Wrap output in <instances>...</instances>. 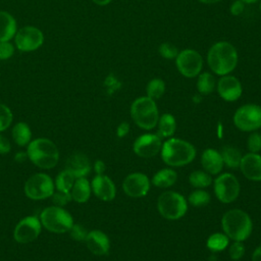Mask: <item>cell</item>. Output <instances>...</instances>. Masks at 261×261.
<instances>
[{
    "label": "cell",
    "instance_id": "36",
    "mask_svg": "<svg viewBox=\"0 0 261 261\" xmlns=\"http://www.w3.org/2000/svg\"><path fill=\"white\" fill-rule=\"evenodd\" d=\"M247 147L251 153H259V151H261V134L252 132L248 137Z\"/></svg>",
    "mask_w": 261,
    "mask_h": 261
},
{
    "label": "cell",
    "instance_id": "39",
    "mask_svg": "<svg viewBox=\"0 0 261 261\" xmlns=\"http://www.w3.org/2000/svg\"><path fill=\"white\" fill-rule=\"evenodd\" d=\"M89 231H87V229L82 225V224H79V223H73L72 226L70 227L69 229V233H70V237L77 241V242H82L86 240L87 238V234H88Z\"/></svg>",
    "mask_w": 261,
    "mask_h": 261
},
{
    "label": "cell",
    "instance_id": "13",
    "mask_svg": "<svg viewBox=\"0 0 261 261\" xmlns=\"http://www.w3.org/2000/svg\"><path fill=\"white\" fill-rule=\"evenodd\" d=\"M14 37L17 49L24 52L37 50L44 42V36L41 30L32 25L19 29Z\"/></svg>",
    "mask_w": 261,
    "mask_h": 261
},
{
    "label": "cell",
    "instance_id": "42",
    "mask_svg": "<svg viewBox=\"0 0 261 261\" xmlns=\"http://www.w3.org/2000/svg\"><path fill=\"white\" fill-rule=\"evenodd\" d=\"M11 149L9 141L2 135H0V154H7Z\"/></svg>",
    "mask_w": 261,
    "mask_h": 261
},
{
    "label": "cell",
    "instance_id": "33",
    "mask_svg": "<svg viewBox=\"0 0 261 261\" xmlns=\"http://www.w3.org/2000/svg\"><path fill=\"white\" fill-rule=\"evenodd\" d=\"M188 202L194 207H203L210 202V195L203 189H197L189 195Z\"/></svg>",
    "mask_w": 261,
    "mask_h": 261
},
{
    "label": "cell",
    "instance_id": "32",
    "mask_svg": "<svg viewBox=\"0 0 261 261\" xmlns=\"http://www.w3.org/2000/svg\"><path fill=\"white\" fill-rule=\"evenodd\" d=\"M147 97L157 100L162 97L165 92V84L161 79H153L151 80L146 88Z\"/></svg>",
    "mask_w": 261,
    "mask_h": 261
},
{
    "label": "cell",
    "instance_id": "19",
    "mask_svg": "<svg viewBox=\"0 0 261 261\" xmlns=\"http://www.w3.org/2000/svg\"><path fill=\"white\" fill-rule=\"evenodd\" d=\"M85 242L90 252L98 256L107 254L110 249L109 238L107 237L106 233H104L102 230H99V229H94L89 231Z\"/></svg>",
    "mask_w": 261,
    "mask_h": 261
},
{
    "label": "cell",
    "instance_id": "12",
    "mask_svg": "<svg viewBox=\"0 0 261 261\" xmlns=\"http://www.w3.org/2000/svg\"><path fill=\"white\" fill-rule=\"evenodd\" d=\"M41 228L42 223L37 216H28L16 224L13 231V238L19 244L31 243L39 237Z\"/></svg>",
    "mask_w": 261,
    "mask_h": 261
},
{
    "label": "cell",
    "instance_id": "38",
    "mask_svg": "<svg viewBox=\"0 0 261 261\" xmlns=\"http://www.w3.org/2000/svg\"><path fill=\"white\" fill-rule=\"evenodd\" d=\"M159 53L162 57L167 58V59L176 58V56L178 54L177 48L170 43H162L159 46Z\"/></svg>",
    "mask_w": 261,
    "mask_h": 261
},
{
    "label": "cell",
    "instance_id": "5",
    "mask_svg": "<svg viewBox=\"0 0 261 261\" xmlns=\"http://www.w3.org/2000/svg\"><path fill=\"white\" fill-rule=\"evenodd\" d=\"M130 116L140 128L146 130L154 128L159 119V112L155 100L147 96L136 99L130 106Z\"/></svg>",
    "mask_w": 261,
    "mask_h": 261
},
{
    "label": "cell",
    "instance_id": "35",
    "mask_svg": "<svg viewBox=\"0 0 261 261\" xmlns=\"http://www.w3.org/2000/svg\"><path fill=\"white\" fill-rule=\"evenodd\" d=\"M71 200L72 199L70 196V192H63V191L56 190L52 194V202L55 206H58V207H63L67 205Z\"/></svg>",
    "mask_w": 261,
    "mask_h": 261
},
{
    "label": "cell",
    "instance_id": "6",
    "mask_svg": "<svg viewBox=\"0 0 261 261\" xmlns=\"http://www.w3.org/2000/svg\"><path fill=\"white\" fill-rule=\"evenodd\" d=\"M157 209L163 218L168 220H177L187 213L188 201L177 192H163L158 197Z\"/></svg>",
    "mask_w": 261,
    "mask_h": 261
},
{
    "label": "cell",
    "instance_id": "28",
    "mask_svg": "<svg viewBox=\"0 0 261 261\" xmlns=\"http://www.w3.org/2000/svg\"><path fill=\"white\" fill-rule=\"evenodd\" d=\"M211 174L205 170H195L189 175V182L196 189H204L212 184Z\"/></svg>",
    "mask_w": 261,
    "mask_h": 261
},
{
    "label": "cell",
    "instance_id": "40",
    "mask_svg": "<svg viewBox=\"0 0 261 261\" xmlns=\"http://www.w3.org/2000/svg\"><path fill=\"white\" fill-rule=\"evenodd\" d=\"M14 48L9 42H0V60H5L13 55Z\"/></svg>",
    "mask_w": 261,
    "mask_h": 261
},
{
    "label": "cell",
    "instance_id": "47",
    "mask_svg": "<svg viewBox=\"0 0 261 261\" xmlns=\"http://www.w3.org/2000/svg\"><path fill=\"white\" fill-rule=\"evenodd\" d=\"M203 3H206V4H212V3H216V2H219L220 0H199Z\"/></svg>",
    "mask_w": 261,
    "mask_h": 261
},
{
    "label": "cell",
    "instance_id": "3",
    "mask_svg": "<svg viewBox=\"0 0 261 261\" xmlns=\"http://www.w3.org/2000/svg\"><path fill=\"white\" fill-rule=\"evenodd\" d=\"M221 227L229 240L243 242L251 236L253 223L247 212L241 209H230L223 214Z\"/></svg>",
    "mask_w": 261,
    "mask_h": 261
},
{
    "label": "cell",
    "instance_id": "26",
    "mask_svg": "<svg viewBox=\"0 0 261 261\" xmlns=\"http://www.w3.org/2000/svg\"><path fill=\"white\" fill-rule=\"evenodd\" d=\"M220 154H221L223 163L228 168H231V169L239 168L243 156H242L241 151L238 148H236L233 146H230V145L224 146L221 149Z\"/></svg>",
    "mask_w": 261,
    "mask_h": 261
},
{
    "label": "cell",
    "instance_id": "7",
    "mask_svg": "<svg viewBox=\"0 0 261 261\" xmlns=\"http://www.w3.org/2000/svg\"><path fill=\"white\" fill-rule=\"evenodd\" d=\"M42 225L51 232L63 233L69 231L73 224L71 215L62 207L50 206L45 208L40 215Z\"/></svg>",
    "mask_w": 261,
    "mask_h": 261
},
{
    "label": "cell",
    "instance_id": "23",
    "mask_svg": "<svg viewBox=\"0 0 261 261\" xmlns=\"http://www.w3.org/2000/svg\"><path fill=\"white\" fill-rule=\"evenodd\" d=\"M92 188L89 180L86 177H79L74 180V184L70 190L71 199L77 203H85L91 196Z\"/></svg>",
    "mask_w": 261,
    "mask_h": 261
},
{
    "label": "cell",
    "instance_id": "49",
    "mask_svg": "<svg viewBox=\"0 0 261 261\" xmlns=\"http://www.w3.org/2000/svg\"><path fill=\"white\" fill-rule=\"evenodd\" d=\"M260 10H261V2H260Z\"/></svg>",
    "mask_w": 261,
    "mask_h": 261
},
{
    "label": "cell",
    "instance_id": "24",
    "mask_svg": "<svg viewBox=\"0 0 261 261\" xmlns=\"http://www.w3.org/2000/svg\"><path fill=\"white\" fill-rule=\"evenodd\" d=\"M177 179V174L172 168H163L158 170L152 177V184L161 189L171 187L175 184Z\"/></svg>",
    "mask_w": 261,
    "mask_h": 261
},
{
    "label": "cell",
    "instance_id": "22",
    "mask_svg": "<svg viewBox=\"0 0 261 261\" xmlns=\"http://www.w3.org/2000/svg\"><path fill=\"white\" fill-rule=\"evenodd\" d=\"M15 34L16 21L14 17L6 11H0V42H8Z\"/></svg>",
    "mask_w": 261,
    "mask_h": 261
},
{
    "label": "cell",
    "instance_id": "15",
    "mask_svg": "<svg viewBox=\"0 0 261 261\" xmlns=\"http://www.w3.org/2000/svg\"><path fill=\"white\" fill-rule=\"evenodd\" d=\"M151 181L149 177L142 172H133L125 176L122 181L123 192L132 198H141L148 194Z\"/></svg>",
    "mask_w": 261,
    "mask_h": 261
},
{
    "label": "cell",
    "instance_id": "17",
    "mask_svg": "<svg viewBox=\"0 0 261 261\" xmlns=\"http://www.w3.org/2000/svg\"><path fill=\"white\" fill-rule=\"evenodd\" d=\"M91 188L97 198L102 201H112L116 195V188L110 177L104 174H96L92 179Z\"/></svg>",
    "mask_w": 261,
    "mask_h": 261
},
{
    "label": "cell",
    "instance_id": "34",
    "mask_svg": "<svg viewBox=\"0 0 261 261\" xmlns=\"http://www.w3.org/2000/svg\"><path fill=\"white\" fill-rule=\"evenodd\" d=\"M12 112L4 104H0V133L8 128L12 122Z\"/></svg>",
    "mask_w": 261,
    "mask_h": 261
},
{
    "label": "cell",
    "instance_id": "25",
    "mask_svg": "<svg viewBox=\"0 0 261 261\" xmlns=\"http://www.w3.org/2000/svg\"><path fill=\"white\" fill-rule=\"evenodd\" d=\"M157 135L162 138H170L173 136L176 129V121L172 114L164 113L162 114L159 119L157 125Z\"/></svg>",
    "mask_w": 261,
    "mask_h": 261
},
{
    "label": "cell",
    "instance_id": "31",
    "mask_svg": "<svg viewBox=\"0 0 261 261\" xmlns=\"http://www.w3.org/2000/svg\"><path fill=\"white\" fill-rule=\"evenodd\" d=\"M75 179L76 178L71 172H69L67 169H64L57 175L54 186L56 187V190L63 191V192H70Z\"/></svg>",
    "mask_w": 261,
    "mask_h": 261
},
{
    "label": "cell",
    "instance_id": "20",
    "mask_svg": "<svg viewBox=\"0 0 261 261\" xmlns=\"http://www.w3.org/2000/svg\"><path fill=\"white\" fill-rule=\"evenodd\" d=\"M65 169L71 172L75 178L86 177L91 171V162L85 154L76 152L67 158Z\"/></svg>",
    "mask_w": 261,
    "mask_h": 261
},
{
    "label": "cell",
    "instance_id": "41",
    "mask_svg": "<svg viewBox=\"0 0 261 261\" xmlns=\"http://www.w3.org/2000/svg\"><path fill=\"white\" fill-rule=\"evenodd\" d=\"M245 8V3L241 0H236L231 5H230V13L233 15H240Z\"/></svg>",
    "mask_w": 261,
    "mask_h": 261
},
{
    "label": "cell",
    "instance_id": "37",
    "mask_svg": "<svg viewBox=\"0 0 261 261\" xmlns=\"http://www.w3.org/2000/svg\"><path fill=\"white\" fill-rule=\"evenodd\" d=\"M228 254H229V257L232 260H240V259H242L244 257V255H245V246H244L243 242L233 241V243L229 246Z\"/></svg>",
    "mask_w": 261,
    "mask_h": 261
},
{
    "label": "cell",
    "instance_id": "8",
    "mask_svg": "<svg viewBox=\"0 0 261 261\" xmlns=\"http://www.w3.org/2000/svg\"><path fill=\"white\" fill-rule=\"evenodd\" d=\"M213 189L216 198L224 204H229L237 200L240 195L241 186L238 178L228 172L219 174L213 180Z\"/></svg>",
    "mask_w": 261,
    "mask_h": 261
},
{
    "label": "cell",
    "instance_id": "1",
    "mask_svg": "<svg viewBox=\"0 0 261 261\" xmlns=\"http://www.w3.org/2000/svg\"><path fill=\"white\" fill-rule=\"evenodd\" d=\"M207 62L214 73L226 75L237 66L238 52L230 43L217 42L209 49Z\"/></svg>",
    "mask_w": 261,
    "mask_h": 261
},
{
    "label": "cell",
    "instance_id": "30",
    "mask_svg": "<svg viewBox=\"0 0 261 261\" xmlns=\"http://www.w3.org/2000/svg\"><path fill=\"white\" fill-rule=\"evenodd\" d=\"M215 79L211 73L203 72L198 76L197 89L200 94L208 95L214 91Z\"/></svg>",
    "mask_w": 261,
    "mask_h": 261
},
{
    "label": "cell",
    "instance_id": "9",
    "mask_svg": "<svg viewBox=\"0 0 261 261\" xmlns=\"http://www.w3.org/2000/svg\"><path fill=\"white\" fill-rule=\"evenodd\" d=\"M234 125L243 132H255L261 127V106L245 104L233 115Z\"/></svg>",
    "mask_w": 261,
    "mask_h": 261
},
{
    "label": "cell",
    "instance_id": "29",
    "mask_svg": "<svg viewBox=\"0 0 261 261\" xmlns=\"http://www.w3.org/2000/svg\"><path fill=\"white\" fill-rule=\"evenodd\" d=\"M229 239L224 232L212 233L207 240V248L212 252H220L228 246Z\"/></svg>",
    "mask_w": 261,
    "mask_h": 261
},
{
    "label": "cell",
    "instance_id": "27",
    "mask_svg": "<svg viewBox=\"0 0 261 261\" xmlns=\"http://www.w3.org/2000/svg\"><path fill=\"white\" fill-rule=\"evenodd\" d=\"M12 138L18 146H27L31 142L32 130L25 122H18L12 128Z\"/></svg>",
    "mask_w": 261,
    "mask_h": 261
},
{
    "label": "cell",
    "instance_id": "44",
    "mask_svg": "<svg viewBox=\"0 0 261 261\" xmlns=\"http://www.w3.org/2000/svg\"><path fill=\"white\" fill-rule=\"evenodd\" d=\"M94 169L96 174H104V171L106 169L105 163L102 160H97L94 164Z\"/></svg>",
    "mask_w": 261,
    "mask_h": 261
},
{
    "label": "cell",
    "instance_id": "11",
    "mask_svg": "<svg viewBox=\"0 0 261 261\" xmlns=\"http://www.w3.org/2000/svg\"><path fill=\"white\" fill-rule=\"evenodd\" d=\"M175 63L178 71L186 77L197 76L203 65L202 56L199 52L193 49H185L178 52Z\"/></svg>",
    "mask_w": 261,
    "mask_h": 261
},
{
    "label": "cell",
    "instance_id": "14",
    "mask_svg": "<svg viewBox=\"0 0 261 261\" xmlns=\"http://www.w3.org/2000/svg\"><path fill=\"white\" fill-rule=\"evenodd\" d=\"M162 147L161 138L157 134H144L138 137L133 145L135 154L142 158H151L156 156Z\"/></svg>",
    "mask_w": 261,
    "mask_h": 261
},
{
    "label": "cell",
    "instance_id": "10",
    "mask_svg": "<svg viewBox=\"0 0 261 261\" xmlns=\"http://www.w3.org/2000/svg\"><path fill=\"white\" fill-rule=\"evenodd\" d=\"M54 182L46 173H36L28 178L24 184V194L32 200H43L52 196Z\"/></svg>",
    "mask_w": 261,
    "mask_h": 261
},
{
    "label": "cell",
    "instance_id": "46",
    "mask_svg": "<svg viewBox=\"0 0 261 261\" xmlns=\"http://www.w3.org/2000/svg\"><path fill=\"white\" fill-rule=\"evenodd\" d=\"M98 5H106L111 2V0H93Z\"/></svg>",
    "mask_w": 261,
    "mask_h": 261
},
{
    "label": "cell",
    "instance_id": "21",
    "mask_svg": "<svg viewBox=\"0 0 261 261\" xmlns=\"http://www.w3.org/2000/svg\"><path fill=\"white\" fill-rule=\"evenodd\" d=\"M201 164L204 170L211 175L220 173L224 165L220 152L212 148H208L203 151L201 156Z\"/></svg>",
    "mask_w": 261,
    "mask_h": 261
},
{
    "label": "cell",
    "instance_id": "48",
    "mask_svg": "<svg viewBox=\"0 0 261 261\" xmlns=\"http://www.w3.org/2000/svg\"><path fill=\"white\" fill-rule=\"evenodd\" d=\"M241 1H243L244 3H247V4H252V3H256L259 0H241Z\"/></svg>",
    "mask_w": 261,
    "mask_h": 261
},
{
    "label": "cell",
    "instance_id": "2",
    "mask_svg": "<svg viewBox=\"0 0 261 261\" xmlns=\"http://www.w3.org/2000/svg\"><path fill=\"white\" fill-rule=\"evenodd\" d=\"M160 153L163 162L170 167L187 165L196 157L195 147L190 142L178 138H170L162 143Z\"/></svg>",
    "mask_w": 261,
    "mask_h": 261
},
{
    "label": "cell",
    "instance_id": "45",
    "mask_svg": "<svg viewBox=\"0 0 261 261\" xmlns=\"http://www.w3.org/2000/svg\"><path fill=\"white\" fill-rule=\"evenodd\" d=\"M252 261H261V245L254 250L252 254Z\"/></svg>",
    "mask_w": 261,
    "mask_h": 261
},
{
    "label": "cell",
    "instance_id": "4",
    "mask_svg": "<svg viewBox=\"0 0 261 261\" xmlns=\"http://www.w3.org/2000/svg\"><path fill=\"white\" fill-rule=\"evenodd\" d=\"M28 158L38 167L50 169L55 167L59 160L57 146L49 139L39 138L30 142L27 149Z\"/></svg>",
    "mask_w": 261,
    "mask_h": 261
},
{
    "label": "cell",
    "instance_id": "43",
    "mask_svg": "<svg viewBox=\"0 0 261 261\" xmlns=\"http://www.w3.org/2000/svg\"><path fill=\"white\" fill-rule=\"evenodd\" d=\"M129 130V124L127 122H121L116 129V134L119 138H123L128 134Z\"/></svg>",
    "mask_w": 261,
    "mask_h": 261
},
{
    "label": "cell",
    "instance_id": "18",
    "mask_svg": "<svg viewBox=\"0 0 261 261\" xmlns=\"http://www.w3.org/2000/svg\"><path fill=\"white\" fill-rule=\"evenodd\" d=\"M239 168L243 175L253 181L261 180V155L258 153H251L242 157Z\"/></svg>",
    "mask_w": 261,
    "mask_h": 261
},
{
    "label": "cell",
    "instance_id": "16",
    "mask_svg": "<svg viewBox=\"0 0 261 261\" xmlns=\"http://www.w3.org/2000/svg\"><path fill=\"white\" fill-rule=\"evenodd\" d=\"M217 92L219 96L228 102L238 100L243 92L240 81L232 75H222L217 83Z\"/></svg>",
    "mask_w": 261,
    "mask_h": 261
}]
</instances>
